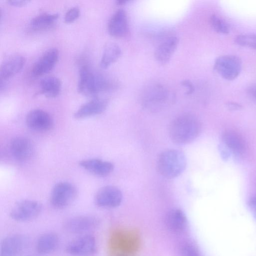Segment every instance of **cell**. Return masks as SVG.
<instances>
[{
	"mask_svg": "<svg viewBox=\"0 0 256 256\" xmlns=\"http://www.w3.org/2000/svg\"><path fill=\"white\" fill-rule=\"evenodd\" d=\"M108 106L104 98L95 97L82 105L75 112L74 117L78 119L86 118L103 113Z\"/></svg>",
	"mask_w": 256,
	"mask_h": 256,
	"instance_id": "cell-16",
	"label": "cell"
},
{
	"mask_svg": "<svg viewBox=\"0 0 256 256\" xmlns=\"http://www.w3.org/2000/svg\"><path fill=\"white\" fill-rule=\"evenodd\" d=\"M59 52L55 48L47 50L33 65L32 73L34 76L45 75L53 69L58 61Z\"/></svg>",
	"mask_w": 256,
	"mask_h": 256,
	"instance_id": "cell-12",
	"label": "cell"
},
{
	"mask_svg": "<svg viewBox=\"0 0 256 256\" xmlns=\"http://www.w3.org/2000/svg\"><path fill=\"white\" fill-rule=\"evenodd\" d=\"M59 238L55 233H47L41 235L36 243L37 251L41 255L54 252L59 245Z\"/></svg>",
	"mask_w": 256,
	"mask_h": 256,
	"instance_id": "cell-20",
	"label": "cell"
},
{
	"mask_svg": "<svg viewBox=\"0 0 256 256\" xmlns=\"http://www.w3.org/2000/svg\"><path fill=\"white\" fill-rule=\"evenodd\" d=\"M234 41L238 45L256 50V34L255 33L240 34L235 37Z\"/></svg>",
	"mask_w": 256,
	"mask_h": 256,
	"instance_id": "cell-26",
	"label": "cell"
},
{
	"mask_svg": "<svg viewBox=\"0 0 256 256\" xmlns=\"http://www.w3.org/2000/svg\"><path fill=\"white\" fill-rule=\"evenodd\" d=\"M165 222L170 230L174 232H181L186 228L187 220L185 213L181 210L174 209L168 213Z\"/></svg>",
	"mask_w": 256,
	"mask_h": 256,
	"instance_id": "cell-21",
	"label": "cell"
},
{
	"mask_svg": "<svg viewBox=\"0 0 256 256\" xmlns=\"http://www.w3.org/2000/svg\"><path fill=\"white\" fill-rule=\"evenodd\" d=\"M121 54V49L117 44L114 43L107 44L104 49L101 59V67L103 69H106L119 59Z\"/></svg>",
	"mask_w": 256,
	"mask_h": 256,
	"instance_id": "cell-23",
	"label": "cell"
},
{
	"mask_svg": "<svg viewBox=\"0 0 256 256\" xmlns=\"http://www.w3.org/2000/svg\"><path fill=\"white\" fill-rule=\"evenodd\" d=\"M25 63V58L20 55H13L7 58L2 63L0 69L1 81H5L19 73Z\"/></svg>",
	"mask_w": 256,
	"mask_h": 256,
	"instance_id": "cell-18",
	"label": "cell"
},
{
	"mask_svg": "<svg viewBox=\"0 0 256 256\" xmlns=\"http://www.w3.org/2000/svg\"><path fill=\"white\" fill-rule=\"evenodd\" d=\"M40 92L48 98H55L61 90L62 83L60 80L54 76L45 77L40 83Z\"/></svg>",
	"mask_w": 256,
	"mask_h": 256,
	"instance_id": "cell-22",
	"label": "cell"
},
{
	"mask_svg": "<svg viewBox=\"0 0 256 256\" xmlns=\"http://www.w3.org/2000/svg\"><path fill=\"white\" fill-rule=\"evenodd\" d=\"M26 123L32 130L38 132H47L52 130L54 126L53 119L46 111L41 109H34L26 116Z\"/></svg>",
	"mask_w": 256,
	"mask_h": 256,
	"instance_id": "cell-11",
	"label": "cell"
},
{
	"mask_svg": "<svg viewBox=\"0 0 256 256\" xmlns=\"http://www.w3.org/2000/svg\"><path fill=\"white\" fill-rule=\"evenodd\" d=\"M111 86L107 79L96 74L88 66L80 68L78 89L83 95L95 98L98 94L110 89Z\"/></svg>",
	"mask_w": 256,
	"mask_h": 256,
	"instance_id": "cell-4",
	"label": "cell"
},
{
	"mask_svg": "<svg viewBox=\"0 0 256 256\" xmlns=\"http://www.w3.org/2000/svg\"><path fill=\"white\" fill-rule=\"evenodd\" d=\"M123 200L121 191L113 186L101 188L97 192L95 202L96 205L103 208H115L120 206Z\"/></svg>",
	"mask_w": 256,
	"mask_h": 256,
	"instance_id": "cell-10",
	"label": "cell"
},
{
	"mask_svg": "<svg viewBox=\"0 0 256 256\" xmlns=\"http://www.w3.org/2000/svg\"><path fill=\"white\" fill-rule=\"evenodd\" d=\"M241 59L234 55H225L217 58L214 63V69L224 79L233 80L239 75L242 69Z\"/></svg>",
	"mask_w": 256,
	"mask_h": 256,
	"instance_id": "cell-6",
	"label": "cell"
},
{
	"mask_svg": "<svg viewBox=\"0 0 256 256\" xmlns=\"http://www.w3.org/2000/svg\"><path fill=\"white\" fill-rule=\"evenodd\" d=\"M100 224L99 218L93 216H80L67 219L63 224L68 233L80 234L93 231Z\"/></svg>",
	"mask_w": 256,
	"mask_h": 256,
	"instance_id": "cell-9",
	"label": "cell"
},
{
	"mask_svg": "<svg viewBox=\"0 0 256 256\" xmlns=\"http://www.w3.org/2000/svg\"></svg>",
	"mask_w": 256,
	"mask_h": 256,
	"instance_id": "cell-35",
	"label": "cell"
},
{
	"mask_svg": "<svg viewBox=\"0 0 256 256\" xmlns=\"http://www.w3.org/2000/svg\"><path fill=\"white\" fill-rule=\"evenodd\" d=\"M80 14V10L78 7L75 6L71 8L66 12L65 16V22L67 23H71L74 22Z\"/></svg>",
	"mask_w": 256,
	"mask_h": 256,
	"instance_id": "cell-29",
	"label": "cell"
},
{
	"mask_svg": "<svg viewBox=\"0 0 256 256\" xmlns=\"http://www.w3.org/2000/svg\"><path fill=\"white\" fill-rule=\"evenodd\" d=\"M79 164L90 173L100 177L110 175L114 169V166L111 162L98 159L84 160L80 161Z\"/></svg>",
	"mask_w": 256,
	"mask_h": 256,
	"instance_id": "cell-17",
	"label": "cell"
},
{
	"mask_svg": "<svg viewBox=\"0 0 256 256\" xmlns=\"http://www.w3.org/2000/svg\"><path fill=\"white\" fill-rule=\"evenodd\" d=\"M248 206L253 216L256 219V196L249 200Z\"/></svg>",
	"mask_w": 256,
	"mask_h": 256,
	"instance_id": "cell-31",
	"label": "cell"
},
{
	"mask_svg": "<svg viewBox=\"0 0 256 256\" xmlns=\"http://www.w3.org/2000/svg\"><path fill=\"white\" fill-rule=\"evenodd\" d=\"M247 93L249 97L256 102V84L251 85L248 88Z\"/></svg>",
	"mask_w": 256,
	"mask_h": 256,
	"instance_id": "cell-32",
	"label": "cell"
},
{
	"mask_svg": "<svg viewBox=\"0 0 256 256\" xmlns=\"http://www.w3.org/2000/svg\"><path fill=\"white\" fill-rule=\"evenodd\" d=\"M227 106L231 110H237L241 109V106L235 102H229L227 104Z\"/></svg>",
	"mask_w": 256,
	"mask_h": 256,
	"instance_id": "cell-34",
	"label": "cell"
},
{
	"mask_svg": "<svg viewBox=\"0 0 256 256\" xmlns=\"http://www.w3.org/2000/svg\"><path fill=\"white\" fill-rule=\"evenodd\" d=\"M10 150L13 157L20 162L30 160L35 152L32 141L24 137H17L13 139L10 144Z\"/></svg>",
	"mask_w": 256,
	"mask_h": 256,
	"instance_id": "cell-13",
	"label": "cell"
},
{
	"mask_svg": "<svg viewBox=\"0 0 256 256\" xmlns=\"http://www.w3.org/2000/svg\"><path fill=\"white\" fill-rule=\"evenodd\" d=\"M97 245L95 237L85 235L68 244L66 252L71 256H94L97 252Z\"/></svg>",
	"mask_w": 256,
	"mask_h": 256,
	"instance_id": "cell-8",
	"label": "cell"
},
{
	"mask_svg": "<svg viewBox=\"0 0 256 256\" xmlns=\"http://www.w3.org/2000/svg\"><path fill=\"white\" fill-rule=\"evenodd\" d=\"M42 211L39 202L33 200H23L16 204L12 209L10 216L15 221L25 222L37 218Z\"/></svg>",
	"mask_w": 256,
	"mask_h": 256,
	"instance_id": "cell-7",
	"label": "cell"
},
{
	"mask_svg": "<svg viewBox=\"0 0 256 256\" xmlns=\"http://www.w3.org/2000/svg\"><path fill=\"white\" fill-rule=\"evenodd\" d=\"M108 29L110 35L116 38H122L128 35V17L124 10L119 9L112 15L108 23Z\"/></svg>",
	"mask_w": 256,
	"mask_h": 256,
	"instance_id": "cell-14",
	"label": "cell"
},
{
	"mask_svg": "<svg viewBox=\"0 0 256 256\" xmlns=\"http://www.w3.org/2000/svg\"><path fill=\"white\" fill-rule=\"evenodd\" d=\"M29 2L24 0H9L8 3L14 6L22 7L27 5Z\"/></svg>",
	"mask_w": 256,
	"mask_h": 256,
	"instance_id": "cell-33",
	"label": "cell"
},
{
	"mask_svg": "<svg viewBox=\"0 0 256 256\" xmlns=\"http://www.w3.org/2000/svg\"><path fill=\"white\" fill-rule=\"evenodd\" d=\"M78 191L74 185L68 182L55 185L50 196L51 205L57 209H64L75 200Z\"/></svg>",
	"mask_w": 256,
	"mask_h": 256,
	"instance_id": "cell-5",
	"label": "cell"
},
{
	"mask_svg": "<svg viewBox=\"0 0 256 256\" xmlns=\"http://www.w3.org/2000/svg\"><path fill=\"white\" fill-rule=\"evenodd\" d=\"M210 22L212 28L217 32L223 34L229 33L230 26L228 23L219 16L215 14L211 15Z\"/></svg>",
	"mask_w": 256,
	"mask_h": 256,
	"instance_id": "cell-27",
	"label": "cell"
},
{
	"mask_svg": "<svg viewBox=\"0 0 256 256\" xmlns=\"http://www.w3.org/2000/svg\"><path fill=\"white\" fill-rule=\"evenodd\" d=\"M182 85L187 89V95H191L194 92V87L191 81L187 80H184L182 82Z\"/></svg>",
	"mask_w": 256,
	"mask_h": 256,
	"instance_id": "cell-30",
	"label": "cell"
},
{
	"mask_svg": "<svg viewBox=\"0 0 256 256\" xmlns=\"http://www.w3.org/2000/svg\"><path fill=\"white\" fill-rule=\"evenodd\" d=\"M182 256H201L197 248L193 244L186 243L181 248Z\"/></svg>",
	"mask_w": 256,
	"mask_h": 256,
	"instance_id": "cell-28",
	"label": "cell"
},
{
	"mask_svg": "<svg viewBox=\"0 0 256 256\" xmlns=\"http://www.w3.org/2000/svg\"><path fill=\"white\" fill-rule=\"evenodd\" d=\"M174 96L164 85L152 83L144 90L141 102L143 108L151 113L159 112L173 104Z\"/></svg>",
	"mask_w": 256,
	"mask_h": 256,
	"instance_id": "cell-2",
	"label": "cell"
},
{
	"mask_svg": "<svg viewBox=\"0 0 256 256\" xmlns=\"http://www.w3.org/2000/svg\"><path fill=\"white\" fill-rule=\"evenodd\" d=\"M222 139L225 144L234 152H240L245 148L243 138L239 134L234 131H225L223 134Z\"/></svg>",
	"mask_w": 256,
	"mask_h": 256,
	"instance_id": "cell-25",
	"label": "cell"
},
{
	"mask_svg": "<svg viewBox=\"0 0 256 256\" xmlns=\"http://www.w3.org/2000/svg\"><path fill=\"white\" fill-rule=\"evenodd\" d=\"M178 43V38L174 36L163 40L156 49L155 56L156 60L162 64L167 63L174 54Z\"/></svg>",
	"mask_w": 256,
	"mask_h": 256,
	"instance_id": "cell-19",
	"label": "cell"
},
{
	"mask_svg": "<svg viewBox=\"0 0 256 256\" xmlns=\"http://www.w3.org/2000/svg\"><path fill=\"white\" fill-rule=\"evenodd\" d=\"M201 123L195 115L184 113L175 118L169 126L171 140L177 145H183L194 141L201 131Z\"/></svg>",
	"mask_w": 256,
	"mask_h": 256,
	"instance_id": "cell-1",
	"label": "cell"
},
{
	"mask_svg": "<svg viewBox=\"0 0 256 256\" xmlns=\"http://www.w3.org/2000/svg\"><path fill=\"white\" fill-rule=\"evenodd\" d=\"M58 18L59 14L57 13L40 14L31 20L30 26L34 30H44L54 25Z\"/></svg>",
	"mask_w": 256,
	"mask_h": 256,
	"instance_id": "cell-24",
	"label": "cell"
},
{
	"mask_svg": "<svg viewBox=\"0 0 256 256\" xmlns=\"http://www.w3.org/2000/svg\"><path fill=\"white\" fill-rule=\"evenodd\" d=\"M185 154L177 149H168L162 152L157 161V169L159 173L167 179L179 177L186 167Z\"/></svg>",
	"mask_w": 256,
	"mask_h": 256,
	"instance_id": "cell-3",
	"label": "cell"
},
{
	"mask_svg": "<svg viewBox=\"0 0 256 256\" xmlns=\"http://www.w3.org/2000/svg\"><path fill=\"white\" fill-rule=\"evenodd\" d=\"M27 239L21 234H13L5 238L0 250V256H18L25 248Z\"/></svg>",
	"mask_w": 256,
	"mask_h": 256,
	"instance_id": "cell-15",
	"label": "cell"
}]
</instances>
